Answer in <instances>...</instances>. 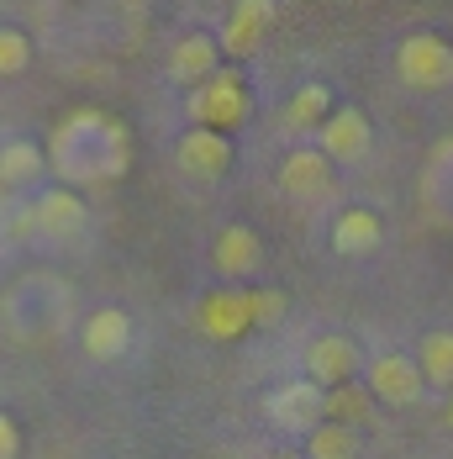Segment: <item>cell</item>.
<instances>
[{
    "instance_id": "cell-8",
    "label": "cell",
    "mask_w": 453,
    "mask_h": 459,
    "mask_svg": "<svg viewBox=\"0 0 453 459\" xmlns=\"http://www.w3.org/2000/svg\"><path fill=\"white\" fill-rule=\"evenodd\" d=\"M317 148L332 164H363L369 148H374V127L359 106H332L327 122L317 127Z\"/></svg>"
},
{
    "instance_id": "cell-2",
    "label": "cell",
    "mask_w": 453,
    "mask_h": 459,
    "mask_svg": "<svg viewBox=\"0 0 453 459\" xmlns=\"http://www.w3.org/2000/svg\"><path fill=\"white\" fill-rule=\"evenodd\" d=\"M184 111H190V127L232 133V127H243V122L253 117V91H248L243 69H217L211 80H201V85L190 91Z\"/></svg>"
},
{
    "instance_id": "cell-9",
    "label": "cell",
    "mask_w": 453,
    "mask_h": 459,
    "mask_svg": "<svg viewBox=\"0 0 453 459\" xmlns=\"http://www.w3.org/2000/svg\"><path fill=\"white\" fill-rule=\"evenodd\" d=\"M274 185H279V195H290V201H321V195H332V159L321 153V148H290L285 159H279V169H274Z\"/></svg>"
},
{
    "instance_id": "cell-24",
    "label": "cell",
    "mask_w": 453,
    "mask_h": 459,
    "mask_svg": "<svg viewBox=\"0 0 453 459\" xmlns=\"http://www.w3.org/2000/svg\"><path fill=\"white\" fill-rule=\"evenodd\" d=\"M16 455H21V428L0 412V459H16Z\"/></svg>"
},
{
    "instance_id": "cell-11",
    "label": "cell",
    "mask_w": 453,
    "mask_h": 459,
    "mask_svg": "<svg viewBox=\"0 0 453 459\" xmlns=\"http://www.w3.org/2000/svg\"><path fill=\"white\" fill-rule=\"evenodd\" d=\"M32 222H38L43 238L69 243V238H80V232L90 228V206H85V195L74 185H53V190H43L32 201Z\"/></svg>"
},
{
    "instance_id": "cell-14",
    "label": "cell",
    "mask_w": 453,
    "mask_h": 459,
    "mask_svg": "<svg viewBox=\"0 0 453 459\" xmlns=\"http://www.w3.org/2000/svg\"><path fill=\"white\" fill-rule=\"evenodd\" d=\"M222 69V43H217V32H184L180 43L169 48V80L184 85V91H195L201 80H211Z\"/></svg>"
},
{
    "instance_id": "cell-23",
    "label": "cell",
    "mask_w": 453,
    "mask_h": 459,
    "mask_svg": "<svg viewBox=\"0 0 453 459\" xmlns=\"http://www.w3.org/2000/svg\"><path fill=\"white\" fill-rule=\"evenodd\" d=\"M285 312H290L285 290H269V285H259V290H253V327H274Z\"/></svg>"
},
{
    "instance_id": "cell-19",
    "label": "cell",
    "mask_w": 453,
    "mask_h": 459,
    "mask_svg": "<svg viewBox=\"0 0 453 459\" xmlns=\"http://www.w3.org/2000/svg\"><path fill=\"white\" fill-rule=\"evenodd\" d=\"M47 169V153L38 143L16 138L0 148V185H11V190H21V185H38V175Z\"/></svg>"
},
{
    "instance_id": "cell-26",
    "label": "cell",
    "mask_w": 453,
    "mask_h": 459,
    "mask_svg": "<svg viewBox=\"0 0 453 459\" xmlns=\"http://www.w3.org/2000/svg\"><path fill=\"white\" fill-rule=\"evenodd\" d=\"M443 417H449V428H453V396H449V412H443Z\"/></svg>"
},
{
    "instance_id": "cell-13",
    "label": "cell",
    "mask_w": 453,
    "mask_h": 459,
    "mask_svg": "<svg viewBox=\"0 0 453 459\" xmlns=\"http://www.w3.org/2000/svg\"><path fill=\"white\" fill-rule=\"evenodd\" d=\"M211 264H217V275H226V280H253L264 270V238L248 228V222H232V228H222L217 243H211Z\"/></svg>"
},
{
    "instance_id": "cell-22",
    "label": "cell",
    "mask_w": 453,
    "mask_h": 459,
    "mask_svg": "<svg viewBox=\"0 0 453 459\" xmlns=\"http://www.w3.org/2000/svg\"><path fill=\"white\" fill-rule=\"evenodd\" d=\"M27 64H32V38L21 27H0V80L27 74Z\"/></svg>"
},
{
    "instance_id": "cell-5",
    "label": "cell",
    "mask_w": 453,
    "mask_h": 459,
    "mask_svg": "<svg viewBox=\"0 0 453 459\" xmlns=\"http://www.w3.org/2000/svg\"><path fill=\"white\" fill-rule=\"evenodd\" d=\"M195 327L211 338V343H232L253 327V290H237V285H222V290H206L195 301Z\"/></svg>"
},
{
    "instance_id": "cell-3",
    "label": "cell",
    "mask_w": 453,
    "mask_h": 459,
    "mask_svg": "<svg viewBox=\"0 0 453 459\" xmlns=\"http://www.w3.org/2000/svg\"><path fill=\"white\" fill-rule=\"evenodd\" d=\"M396 69H401V85L432 95L453 85V43L438 32H411L406 43L396 48Z\"/></svg>"
},
{
    "instance_id": "cell-18",
    "label": "cell",
    "mask_w": 453,
    "mask_h": 459,
    "mask_svg": "<svg viewBox=\"0 0 453 459\" xmlns=\"http://www.w3.org/2000/svg\"><path fill=\"white\" fill-rule=\"evenodd\" d=\"M416 369H422L427 385L453 391V327H432V333H422V343H416Z\"/></svg>"
},
{
    "instance_id": "cell-20",
    "label": "cell",
    "mask_w": 453,
    "mask_h": 459,
    "mask_svg": "<svg viewBox=\"0 0 453 459\" xmlns=\"http://www.w3.org/2000/svg\"><path fill=\"white\" fill-rule=\"evenodd\" d=\"M327 417L343 422V428H359L374 417V391L363 380H343V385H327Z\"/></svg>"
},
{
    "instance_id": "cell-10",
    "label": "cell",
    "mask_w": 453,
    "mask_h": 459,
    "mask_svg": "<svg viewBox=\"0 0 453 459\" xmlns=\"http://www.w3.org/2000/svg\"><path fill=\"white\" fill-rule=\"evenodd\" d=\"M301 365H306V375H312L321 391H327V385L359 380V375H363V354H359V343H354L348 333H321V338H312V343H306Z\"/></svg>"
},
{
    "instance_id": "cell-17",
    "label": "cell",
    "mask_w": 453,
    "mask_h": 459,
    "mask_svg": "<svg viewBox=\"0 0 453 459\" xmlns=\"http://www.w3.org/2000/svg\"><path fill=\"white\" fill-rule=\"evenodd\" d=\"M327 111H332V91L312 80V85H301V91L285 100L279 127H285V133H295V138H306V133H317L321 122H327Z\"/></svg>"
},
{
    "instance_id": "cell-21",
    "label": "cell",
    "mask_w": 453,
    "mask_h": 459,
    "mask_svg": "<svg viewBox=\"0 0 453 459\" xmlns=\"http://www.w3.org/2000/svg\"><path fill=\"white\" fill-rule=\"evenodd\" d=\"M306 459H359V438H354V428L321 417L317 428L306 433Z\"/></svg>"
},
{
    "instance_id": "cell-7",
    "label": "cell",
    "mask_w": 453,
    "mask_h": 459,
    "mask_svg": "<svg viewBox=\"0 0 453 459\" xmlns=\"http://www.w3.org/2000/svg\"><path fill=\"white\" fill-rule=\"evenodd\" d=\"M321 417H327V391H321L312 375H301V380H285V385L269 396V422L279 428V433H290V438H295V433L306 438Z\"/></svg>"
},
{
    "instance_id": "cell-15",
    "label": "cell",
    "mask_w": 453,
    "mask_h": 459,
    "mask_svg": "<svg viewBox=\"0 0 453 459\" xmlns=\"http://www.w3.org/2000/svg\"><path fill=\"white\" fill-rule=\"evenodd\" d=\"M80 343H85L90 359H122V354L132 349V317H127L122 307H100V312L85 317Z\"/></svg>"
},
{
    "instance_id": "cell-12",
    "label": "cell",
    "mask_w": 453,
    "mask_h": 459,
    "mask_svg": "<svg viewBox=\"0 0 453 459\" xmlns=\"http://www.w3.org/2000/svg\"><path fill=\"white\" fill-rule=\"evenodd\" d=\"M175 159H180V169L190 180H222L226 169H232V143L217 127H190L175 143Z\"/></svg>"
},
{
    "instance_id": "cell-6",
    "label": "cell",
    "mask_w": 453,
    "mask_h": 459,
    "mask_svg": "<svg viewBox=\"0 0 453 459\" xmlns=\"http://www.w3.org/2000/svg\"><path fill=\"white\" fill-rule=\"evenodd\" d=\"M363 385L374 391V402H380V407H416V402L427 396V380H422L416 359H406V354L363 359Z\"/></svg>"
},
{
    "instance_id": "cell-4",
    "label": "cell",
    "mask_w": 453,
    "mask_h": 459,
    "mask_svg": "<svg viewBox=\"0 0 453 459\" xmlns=\"http://www.w3.org/2000/svg\"><path fill=\"white\" fill-rule=\"evenodd\" d=\"M274 22H279V0H232V11H226L222 32H217V43H222L226 58L248 64L259 48L269 43Z\"/></svg>"
},
{
    "instance_id": "cell-1",
    "label": "cell",
    "mask_w": 453,
    "mask_h": 459,
    "mask_svg": "<svg viewBox=\"0 0 453 459\" xmlns=\"http://www.w3.org/2000/svg\"><path fill=\"white\" fill-rule=\"evenodd\" d=\"M47 164L58 169L64 185H106L116 175H127L132 164V138L116 117L95 111V106H80L69 111L53 138H47Z\"/></svg>"
},
{
    "instance_id": "cell-16",
    "label": "cell",
    "mask_w": 453,
    "mask_h": 459,
    "mask_svg": "<svg viewBox=\"0 0 453 459\" xmlns=\"http://www.w3.org/2000/svg\"><path fill=\"white\" fill-rule=\"evenodd\" d=\"M380 238H385V222H380L369 206H348V212L332 222V254H343V259H363V254L380 248Z\"/></svg>"
},
{
    "instance_id": "cell-25",
    "label": "cell",
    "mask_w": 453,
    "mask_h": 459,
    "mask_svg": "<svg viewBox=\"0 0 453 459\" xmlns=\"http://www.w3.org/2000/svg\"><path fill=\"white\" fill-rule=\"evenodd\" d=\"M269 459H306V455H295V449H285V455H269Z\"/></svg>"
}]
</instances>
